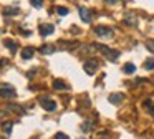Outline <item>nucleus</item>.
<instances>
[{"mask_svg":"<svg viewBox=\"0 0 154 139\" xmlns=\"http://www.w3.org/2000/svg\"><path fill=\"white\" fill-rule=\"evenodd\" d=\"M93 46H94V48H98L108 60H111V61H113V60H116L118 56H119V51H114V50L108 48V46H104V45H98V43H96V45H93Z\"/></svg>","mask_w":154,"mask_h":139,"instance_id":"nucleus-1","label":"nucleus"},{"mask_svg":"<svg viewBox=\"0 0 154 139\" xmlns=\"http://www.w3.org/2000/svg\"><path fill=\"white\" fill-rule=\"evenodd\" d=\"M94 33H96L98 36H101V38H111V36H113V30L108 28V26H96V28H94Z\"/></svg>","mask_w":154,"mask_h":139,"instance_id":"nucleus-2","label":"nucleus"},{"mask_svg":"<svg viewBox=\"0 0 154 139\" xmlns=\"http://www.w3.org/2000/svg\"><path fill=\"white\" fill-rule=\"evenodd\" d=\"M83 68H85V71H86L88 75H94L96 70H98V61L96 60H88V61L83 65Z\"/></svg>","mask_w":154,"mask_h":139,"instance_id":"nucleus-3","label":"nucleus"},{"mask_svg":"<svg viewBox=\"0 0 154 139\" xmlns=\"http://www.w3.org/2000/svg\"><path fill=\"white\" fill-rule=\"evenodd\" d=\"M40 104H42V108L47 109V111H55V109H57V103H55L53 99H50V98H42Z\"/></svg>","mask_w":154,"mask_h":139,"instance_id":"nucleus-4","label":"nucleus"},{"mask_svg":"<svg viewBox=\"0 0 154 139\" xmlns=\"http://www.w3.org/2000/svg\"><path fill=\"white\" fill-rule=\"evenodd\" d=\"M12 96H15L14 86H4V88H0V98H12Z\"/></svg>","mask_w":154,"mask_h":139,"instance_id":"nucleus-5","label":"nucleus"},{"mask_svg":"<svg viewBox=\"0 0 154 139\" xmlns=\"http://www.w3.org/2000/svg\"><path fill=\"white\" fill-rule=\"evenodd\" d=\"M78 12H80V17H81V20H83L85 23H90L91 22V12L86 8V7H80Z\"/></svg>","mask_w":154,"mask_h":139,"instance_id":"nucleus-6","label":"nucleus"},{"mask_svg":"<svg viewBox=\"0 0 154 139\" xmlns=\"http://www.w3.org/2000/svg\"><path fill=\"white\" fill-rule=\"evenodd\" d=\"M38 30H40V33L43 36H48V35H51V33H53L55 26L53 25H48V23H42V25L38 26Z\"/></svg>","mask_w":154,"mask_h":139,"instance_id":"nucleus-7","label":"nucleus"},{"mask_svg":"<svg viewBox=\"0 0 154 139\" xmlns=\"http://www.w3.org/2000/svg\"><path fill=\"white\" fill-rule=\"evenodd\" d=\"M123 99H124L123 93H113V94H109V101L113 103V104H119Z\"/></svg>","mask_w":154,"mask_h":139,"instance_id":"nucleus-8","label":"nucleus"},{"mask_svg":"<svg viewBox=\"0 0 154 139\" xmlns=\"http://www.w3.org/2000/svg\"><path fill=\"white\" fill-rule=\"evenodd\" d=\"M33 53H35V50L28 46V48L22 50V58H23V60H30L32 56H33Z\"/></svg>","mask_w":154,"mask_h":139,"instance_id":"nucleus-9","label":"nucleus"},{"mask_svg":"<svg viewBox=\"0 0 154 139\" xmlns=\"http://www.w3.org/2000/svg\"><path fill=\"white\" fill-rule=\"evenodd\" d=\"M53 88L58 89V91H63V89L68 88V86H66V83L61 81V79H55V81H53Z\"/></svg>","mask_w":154,"mask_h":139,"instance_id":"nucleus-10","label":"nucleus"},{"mask_svg":"<svg viewBox=\"0 0 154 139\" xmlns=\"http://www.w3.org/2000/svg\"><path fill=\"white\" fill-rule=\"evenodd\" d=\"M5 46L10 50L12 53L17 51V42H12V40H5Z\"/></svg>","mask_w":154,"mask_h":139,"instance_id":"nucleus-11","label":"nucleus"},{"mask_svg":"<svg viewBox=\"0 0 154 139\" xmlns=\"http://www.w3.org/2000/svg\"><path fill=\"white\" fill-rule=\"evenodd\" d=\"M40 51L43 53V55H50V53L55 51V46H51V45H43V46L40 48Z\"/></svg>","mask_w":154,"mask_h":139,"instance_id":"nucleus-12","label":"nucleus"},{"mask_svg":"<svg viewBox=\"0 0 154 139\" xmlns=\"http://www.w3.org/2000/svg\"><path fill=\"white\" fill-rule=\"evenodd\" d=\"M4 13H5V15H18V13H20V10H18L17 7H14V8H12V7H8Z\"/></svg>","mask_w":154,"mask_h":139,"instance_id":"nucleus-13","label":"nucleus"},{"mask_svg":"<svg viewBox=\"0 0 154 139\" xmlns=\"http://www.w3.org/2000/svg\"><path fill=\"white\" fill-rule=\"evenodd\" d=\"M124 71L126 73H134L136 71V66H134L133 63H126V65H124Z\"/></svg>","mask_w":154,"mask_h":139,"instance_id":"nucleus-14","label":"nucleus"},{"mask_svg":"<svg viewBox=\"0 0 154 139\" xmlns=\"http://www.w3.org/2000/svg\"><path fill=\"white\" fill-rule=\"evenodd\" d=\"M144 68H146V70H154V58L147 60V61L144 63Z\"/></svg>","mask_w":154,"mask_h":139,"instance_id":"nucleus-15","label":"nucleus"},{"mask_svg":"<svg viewBox=\"0 0 154 139\" xmlns=\"http://www.w3.org/2000/svg\"><path fill=\"white\" fill-rule=\"evenodd\" d=\"M57 12H58V15H68V8H65V7H58L57 8Z\"/></svg>","mask_w":154,"mask_h":139,"instance_id":"nucleus-16","label":"nucleus"},{"mask_svg":"<svg viewBox=\"0 0 154 139\" xmlns=\"http://www.w3.org/2000/svg\"><path fill=\"white\" fill-rule=\"evenodd\" d=\"M4 131H5V134H10V132H12V122H5V124H4Z\"/></svg>","mask_w":154,"mask_h":139,"instance_id":"nucleus-17","label":"nucleus"},{"mask_svg":"<svg viewBox=\"0 0 154 139\" xmlns=\"http://www.w3.org/2000/svg\"><path fill=\"white\" fill-rule=\"evenodd\" d=\"M30 3L33 7H37V8H40V7L43 5V0H30Z\"/></svg>","mask_w":154,"mask_h":139,"instance_id":"nucleus-18","label":"nucleus"},{"mask_svg":"<svg viewBox=\"0 0 154 139\" xmlns=\"http://www.w3.org/2000/svg\"><path fill=\"white\" fill-rule=\"evenodd\" d=\"M146 46H147V50L154 51V40H147V42H146Z\"/></svg>","mask_w":154,"mask_h":139,"instance_id":"nucleus-19","label":"nucleus"},{"mask_svg":"<svg viewBox=\"0 0 154 139\" xmlns=\"http://www.w3.org/2000/svg\"><path fill=\"white\" fill-rule=\"evenodd\" d=\"M55 139H70V137H68L65 132H57V134H55Z\"/></svg>","mask_w":154,"mask_h":139,"instance_id":"nucleus-20","label":"nucleus"},{"mask_svg":"<svg viewBox=\"0 0 154 139\" xmlns=\"http://www.w3.org/2000/svg\"><path fill=\"white\" fill-rule=\"evenodd\" d=\"M106 3H109V5H113V3H116V0H104Z\"/></svg>","mask_w":154,"mask_h":139,"instance_id":"nucleus-21","label":"nucleus"},{"mask_svg":"<svg viewBox=\"0 0 154 139\" xmlns=\"http://www.w3.org/2000/svg\"><path fill=\"white\" fill-rule=\"evenodd\" d=\"M0 116H2V111H0Z\"/></svg>","mask_w":154,"mask_h":139,"instance_id":"nucleus-22","label":"nucleus"}]
</instances>
